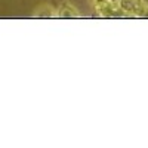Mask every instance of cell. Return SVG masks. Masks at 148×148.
I'll return each mask as SVG.
<instances>
[{"instance_id": "1", "label": "cell", "mask_w": 148, "mask_h": 148, "mask_svg": "<svg viewBox=\"0 0 148 148\" xmlns=\"http://www.w3.org/2000/svg\"><path fill=\"white\" fill-rule=\"evenodd\" d=\"M93 8L96 10V14L99 15L101 18H126L125 14L121 12V9L119 8V5L111 3L110 0H107V2H104V3L96 5Z\"/></svg>"}, {"instance_id": "2", "label": "cell", "mask_w": 148, "mask_h": 148, "mask_svg": "<svg viewBox=\"0 0 148 148\" xmlns=\"http://www.w3.org/2000/svg\"><path fill=\"white\" fill-rule=\"evenodd\" d=\"M56 18L58 19H74V18H80V14L73 3L62 2L56 8Z\"/></svg>"}, {"instance_id": "3", "label": "cell", "mask_w": 148, "mask_h": 148, "mask_svg": "<svg viewBox=\"0 0 148 148\" xmlns=\"http://www.w3.org/2000/svg\"><path fill=\"white\" fill-rule=\"evenodd\" d=\"M33 18H37V19H52V18H56V9L51 5H40L39 8H37L34 12H33Z\"/></svg>"}, {"instance_id": "4", "label": "cell", "mask_w": 148, "mask_h": 148, "mask_svg": "<svg viewBox=\"0 0 148 148\" xmlns=\"http://www.w3.org/2000/svg\"><path fill=\"white\" fill-rule=\"evenodd\" d=\"M119 8L125 14L126 18H135V12H136V0H120Z\"/></svg>"}, {"instance_id": "5", "label": "cell", "mask_w": 148, "mask_h": 148, "mask_svg": "<svg viewBox=\"0 0 148 148\" xmlns=\"http://www.w3.org/2000/svg\"><path fill=\"white\" fill-rule=\"evenodd\" d=\"M90 2H92V5H93V6H96V5H99V3L107 2V0H90Z\"/></svg>"}, {"instance_id": "6", "label": "cell", "mask_w": 148, "mask_h": 148, "mask_svg": "<svg viewBox=\"0 0 148 148\" xmlns=\"http://www.w3.org/2000/svg\"><path fill=\"white\" fill-rule=\"evenodd\" d=\"M110 2H111V3H114V5H119L120 0H110Z\"/></svg>"}, {"instance_id": "7", "label": "cell", "mask_w": 148, "mask_h": 148, "mask_svg": "<svg viewBox=\"0 0 148 148\" xmlns=\"http://www.w3.org/2000/svg\"><path fill=\"white\" fill-rule=\"evenodd\" d=\"M141 2H142V3H144V5L148 8V0H141Z\"/></svg>"}]
</instances>
